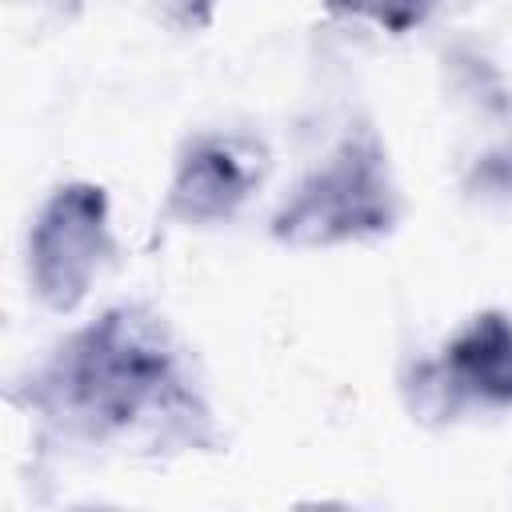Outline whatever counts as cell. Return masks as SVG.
<instances>
[{
  "label": "cell",
  "instance_id": "cell-1",
  "mask_svg": "<svg viewBox=\"0 0 512 512\" xmlns=\"http://www.w3.org/2000/svg\"><path fill=\"white\" fill-rule=\"evenodd\" d=\"M36 408L88 440L192 416V392L168 328L140 308H108L72 332L32 380Z\"/></svg>",
  "mask_w": 512,
  "mask_h": 512
},
{
  "label": "cell",
  "instance_id": "cell-2",
  "mask_svg": "<svg viewBox=\"0 0 512 512\" xmlns=\"http://www.w3.org/2000/svg\"><path fill=\"white\" fill-rule=\"evenodd\" d=\"M396 220V188L388 156L372 132L348 136L276 212L272 236L292 248H328L388 232Z\"/></svg>",
  "mask_w": 512,
  "mask_h": 512
},
{
  "label": "cell",
  "instance_id": "cell-3",
  "mask_svg": "<svg viewBox=\"0 0 512 512\" xmlns=\"http://www.w3.org/2000/svg\"><path fill=\"white\" fill-rule=\"evenodd\" d=\"M108 196L100 184L88 180H72L60 184L44 208L32 220L28 232V280L32 292L56 308V312H72L100 264L108 260Z\"/></svg>",
  "mask_w": 512,
  "mask_h": 512
},
{
  "label": "cell",
  "instance_id": "cell-4",
  "mask_svg": "<svg viewBox=\"0 0 512 512\" xmlns=\"http://www.w3.org/2000/svg\"><path fill=\"white\" fill-rule=\"evenodd\" d=\"M264 152L244 136H200L184 148L164 212L180 224L228 220L260 184Z\"/></svg>",
  "mask_w": 512,
  "mask_h": 512
},
{
  "label": "cell",
  "instance_id": "cell-5",
  "mask_svg": "<svg viewBox=\"0 0 512 512\" xmlns=\"http://www.w3.org/2000/svg\"><path fill=\"white\" fill-rule=\"evenodd\" d=\"M436 384L452 396L512 408V320L504 312L472 316L444 348Z\"/></svg>",
  "mask_w": 512,
  "mask_h": 512
},
{
  "label": "cell",
  "instance_id": "cell-6",
  "mask_svg": "<svg viewBox=\"0 0 512 512\" xmlns=\"http://www.w3.org/2000/svg\"><path fill=\"white\" fill-rule=\"evenodd\" d=\"M324 4L332 12L368 20V24L384 28V32H412L436 8V0H324Z\"/></svg>",
  "mask_w": 512,
  "mask_h": 512
},
{
  "label": "cell",
  "instance_id": "cell-7",
  "mask_svg": "<svg viewBox=\"0 0 512 512\" xmlns=\"http://www.w3.org/2000/svg\"><path fill=\"white\" fill-rule=\"evenodd\" d=\"M216 0H188V8H196V12H208Z\"/></svg>",
  "mask_w": 512,
  "mask_h": 512
}]
</instances>
